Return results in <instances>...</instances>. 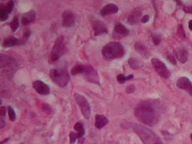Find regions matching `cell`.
Here are the masks:
<instances>
[{"label": "cell", "mask_w": 192, "mask_h": 144, "mask_svg": "<svg viewBox=\"0 0 192 144\" xmlns=\"http://www.w3.org/2000/svg\"><path fill=\"white\" fill-rule=\"evenodd\" d=\"M134 113L139 121L148 125L154 124L155 120V111L149 101H143L140 102L135 108Z\"/></svg>", "instance_id": "obj_1"}, {"label": "cell", "mask_w": 192, "mask_h": 144, "mask_svg": "<svg viewBox=\"0 0 192 144\" xmlns=\"http://www.w3.org/2000/svg\"><path fill=\"white\" fill-rule=\"evenodd\" d=\"M102 54L106 60H114L122 57L125 54V50L121 44L110 42L103 46Z\"/></svg>", "instance_id": "obj_2"}, {"label": "cell", "mask_w": 192, "mask_h": 144, "mask_svg": "<svg viewBox=\"0 0 192 144\" xmlns=\"http://www.w3.org/2000/svg\"><path fill=\"white\" fill-rule=\"evenodd\" d=\"M134 130L144 144H163L153 131L142 125L136 124Z\"/></svg>", "instance_id": "obj_3"}, {"label": "cell", "mask_w": 192, "mask_h": 144, "mask_svg": "<svg viewBox=\"0 0 192 144\" xmlns=\"http://www.w3.org/2000/svg\"><path fill=\"white\" fill-rule=\"evenodd\" d=\"M1 69L2 72L8 77L12 78L19 68V63L14 57L6 54H1Z\"/></svg>", "instance_id": "obj_4"}, {"label": "cell", "mask_w": 192, "mask_h": 144, "mask_svg": "<svg viewBox=\"0 0 192 144\" xmlns=\"http://www.w3.org/2000/svg\"><path fill=\"white\" fill-rule=\"evenodd\" d=\"M49 75L54 83L61 88L66 87L70 80L68 71L63 68L51 69Z\"/></svg>", "instance_id": "obj_5"}, {"label": "cell", "mask_w": 192, "mask_h": 144, "mask_svg": "<svg viewBox=\"0 0 192 144\" xmlns=\"http://www.w3.org/2000/svg\"><path fill=\"white\" fill-rule=\"evenodd\" d=\"M66 51V47L63 36H60L56 39L54 45L52 48L50 60L52 62L59 61Z\"/></svg>", "instance_id": "obj_6"}, {"label": "cell", "mask_w": 192, "mask_h": 144, "mask_svg": "<svg viewBox=\"0 0 192 144\" xmlns=\"http://www.w3.org/2000/svg\"><path fill=\"white\" fill-rule=\"evenodd\" d=\"M74 97L77 104L80 107L83 116L86 120H89L91 116V110L89 103L87 99H86L83 95L78 93H74Z\"/></svg>", "instance_id": "obj_7"}, {"label": "cell", "mask_w": 192, "mask_h": 144, "mask_svg": "<svg viewBox=\"0 0 192 144\" xmlns=\"http://www.w3.org/2000/svg\"><path fill=\"white\" fill-rule=\"evenodd\" d=\"M82 74L85 79L92 83L100 86V77L97 71L91 65H85V69Z\"/></svg>", "instance_id": "obj_8"}, {"label": "cell", "mask_w": 192, "mask_h": 144, "mask_svg": "<svg viewBox=\"0 0 192 144\" xmlns=\"http://www.w3.org/2000/svg\"><path fill=\"white\" fill-rule=\"evenodd\" d=\"M151 63L155 71L162 78L168 79L170 77V72L166 66V65L158 59L154 58L151 60Z\"/></svg>", "instance_id": "obj_9"}, {"label": "cell", "mask_w": 192, "mask_h": 144, "mask_svg": "<svg viewBox=\"0 0 192 144\" xmlns=\"http://www.w3.org/2000/svg\"><path fill=\"white\" fill-rule=\"evenodd\" d=\"M76 17L70 10H66L62 13V25L64 28H70L75 25Z\"/></svg>", "instance_id": "obj_10"}, {"label": "cell", "mask_w": 192, "mask_h": 144, "mask_svg": "<svg viewBox=\"0 0 192 144\" xmlns=\"http://www.w3.org/2000/svg\"><path fill=\"white\" fill-rule=\"evenodd\" d=\"M15 5L14 1H9L7 3L0 4V20L1 21H7L10 13L12 12Z\"/></svg>", "instance_id": "obj_11"}, {"label": "cell", "mask_w": 192, "mask_h": 144, "mask_svg": "<svg viewBox=\"0 0 192 144\" xmlns=\"http://www.w3.org/2000/svg\"><path fill=\"white\" fill-rule=\"evenodd\" d=\"M129 34V29L122 23H117L115 26L112 36L115 39H119L127 37V36H128Z\"/></svg>", "instance_id": "obj_12"}, {"label": "cell", "mask_w": 192, "mask_h": 144, "mask_svg": "<svg viewBox=\"0 0 192 144\" xmlns=\"http://www.w3.org/2000/svg\"><path fill=\"white\" fill-rule=\"evenodd\" d=\"M33 88L41 95H48L51 92L49 86L40 80H37L33 83Z\"/></svg>", "instance_id": "obj_13"}, {"label": "cell", "mask_w": 192, "mask_h": 144, "mask_svg": "<svg viewBox=\"0 0 192 144\" xmlns=\"http://www.w3.org/2000/svg\"><path fill=\"white\" fill-rule=\"evenodd\" d=\"M177 86L178 88L186 91L192 96V83L188 78L185 77L179 78L177 80Z\"/></svg>", "instance_id": "obj_14"}, {"label": "cell", "mask_w": 192, "mask_h": 144, "mask_svg": "<svg viewBox=\"0 0 192 144\" xmlns=\"http://www.w3.org/2000/svg\"><path fill=\"white\" fill-rule=\"evenodd\" d=\"M93 29L95 36L107 35L108 30L106 25L100 20H96L93 23Z\"/></svg>", "instance_id": "obj_15"}, {"label": "cell", "mask_w": 192, "mask_h": 144, "mask_svg": "<svg viewBox=\"0 0 192 144\" xmlns=\"http://www.w3.org/2000/svg\"><path fill=\"white\" fill-rule=\"evenodd\" d=\"M119 8L114 3H109L102 8L100 10V15L105 17L107 16L115 14L117 13Z\"/></svg>", "instance_id": "obj_16"}, {"label": "cell", "mask_w": 192, "mask_h": 144, "mask_svg": "<svg viewBox=\"0 0 192 144\" xmlns=\"http://www.w3.org/2000/svg\"><path fill=\"white\" fill-rule=\"evenodd\" d=\"M23 44L24 43L21 39H18L14 36H10L4 39L2 45L4 48H10Z\"/></svg>", "instance_id": "obj_17"}, {"label": "cell", "mask_w": 192, "mask_h": 144, "mask_svg": "<svg viewBox=\"0 0 192 144\" xmlns=\"http://www.w3.org/2000/svg\"><path fill=\"white\" fill-rule=\"evenodd\" d=\"M36 19V11L34 10H31L23 14L22 17L21 23L24 26H27L31 23H34Z\"/></svg>", "instance_id": "obj_18"}, {"label": "cell", "mask_w": 192, "mask_h": 144, "mask_svg": "<svg viewBox=\"0 0 192 144\" xmlns=\"http://www.w3.org/2000/svg\"><path fill=\"white\" fill-rule=\"evenodd\" d=\"M174 53L179 61L182 63H185L189 57V53L187 50L183 48H176L174 50Z\"/></svg>", "instance_id": "obj_19"}, {"label": "cell", "mask_w": 192, "mask_h": 144, "mask_svg": "<svg viewBox=\"0 0 192 144\" xmlns=\"http://www.w3.org/2000/svg\"><path fill=\"white\" fill-rule=\"evenodd\" d=\"M141 15L142 13L139 9H134L128 17V23L131 25H134L138 24L140 19Z\"/></svg>", "instance_id": "obj_20"}, {"label": "cell", "mask_w": 192, "mask_h": 144, "mask_svg": "<svg viewBox=\"0 0 192 144\" xmlns=\"http://www.w3.org/2000/svg\"><path fill=\"white\" fill-rule=\"evenodd\" d=\"M108 123L107 118L104 115L96 114L95 116V125L98 129H102Z\"/></svg>", "instance_id": "obj_21"}, {"label": "cell", "mask_w": 192, "mask_h": 144, "mask_svg": "<svg viewBox=\"0 0 192 144\" xmlns=\"http://www.w3.org/2000/svg\"><path fill=\"white\" fill-rule=\"evenodd\" d=\"M134 49L137 53H138L145 58H148L151 54L149 49L146 46L140 42H136L134 44Z\"/></svg>", "instance_id": "obj_22"}, {"label": "cell", "mask_w": 192, "mask_h": 144, "mask_svg": "<svg viewBox=\"0 0 192 144\" xmlns=\"http://www.w3.org/2000/svg\"><path fill=\"white\" fill-rule=\"evenodd\" d=\"M74 129L75 130L79 139H81L85 136V133H86L85 129L84 128L83 124L81 122H77V123L74 125Z\"/></svg>", "instance_id": "obj_23"}, {"label": "cell", "mask_w": 192, "mask_h": 144, "mask_svg": "<svg viewBox=\"0 0 192 144\" xmlns=\"http://www.w3.org/2000/svg\"><path fill=\"white\" fill-rule=\"evenodd\" d=\"M85 65L77 64L74 65L72 68L71 69L70 73L72 76H76L80 74H82L85 69Z\"/></svg>", "instance_id": "obj_24"}, {"label": "cell", "mask_w": 192, "mask_h": 144, "mask_svg": "<svg viewBox=\"0 0 192 144\" xmlns=\"http://www.w3.org/2000/svg\"><path fill=\"white\" fill-rule=\"evenodd\" d=\"M8 111L9 120L11 121H15L16 120V115L15 111L14 109L11 106H9L8 107Z\"/></svg>", "instance_id": "obj_25"}, {"label": "cell", "mask_w": 192, "mask_h": 144, "mask_svg": "<svg viewBox=\"0 0 192 144\" xmlns=\"http://www.w3.org/2000/svg\"><path fill=\"white\" fill-rule=\"evenodd\" d=\"M19 20H18V16H15L13 20L12 21V22L10 23V27L12 29V30L13 32H15L16 31L18 30V27H19Z\"/></svg>", "instance_id": "obj_26"}, {"label": "cell", "mask_w": 192, "mask_h": 144, "mask_svg": "<svg viewBox=\"0 0 192 144\" xmlns=\"http://www.w3.org/2000/svg\"><path fill=\"white\" fill-rule=\"evenodd\" d=\"M128 64L131 68L133 69H137L140 67L138 60L134 57H131L128 61Z\"/></svg>", "instance_id": "obj_27"}, {"label": "cell", "mask_w": 192, "mask_h": 144, "mask_svg": "<svg viewBox=\"0 0 192 144\" xmlns=\"http://www.w3.org/2000/svg\"><path fill=\"white\" fill-rule=\"evenodd\" d=\"M177 35L179 36V38L182 39H184L185 38V31L184 30V29L182 25H179L178 27V29H177Z\"/></svg>", "instance_id": "obj_28"}, {"label": "cell", "mask_w": 192, "mask_h": 144, "mask_svg": "<svg viewBox=\"0 0 192 144\" xmlns=\"http://www.w3.org/2000/svg\"><path fill=\"white\" fill-rule=\"evenodd\" d=\"M30 35H31V33H30V31L29 29H26V30H24L23 37L21 38V39L23 40L24 44L29 40V39L30 36Z\"/></svg>", "instance_id": "obj_29"}, {"label": "cell", "mask_w": 192, "mask_h": 144, "mask_svg": "<svg viewBox=\"0 0 192 144\" xmlns=\"http://www.w3.org/2000/svg\"><path fill=\"white\" fill-rule=\"evenodd\" d=\"M136 91V87H135V85L133 84H131L128 85L127 88H126V93H128V94H130L132 93L133 92H134Z\"/></svg>", "instance_id": "obj_30"}, {"label": "cell", "mask_w": 192, "mask_h": 144, "mask_svg": "<svg viewBox=\"0 0 192 144\" xmlns=\"http://www.w3.org/2000/svg\"><path fill=\"white\" fill-rule=\"evenodd\" d=\"M117 80L119 83H124L127 81V77H125L122 74H119L117 76Z\"/></svg>", "instance_id": "obj_31"}, {"label": "cell", "mask_w": 192, "mask_h": 144, "mask_svg": "<svg viewBox=\"0 0 192 144\" xmlns=\"http://www.w3.org/2000/svg\"><path fill=\"white\" fill-rule=\"evenodd\" d=\"M167 59L173 65H176L177 64V62H176V60H175V57L172 54H168L167 56Z\"/></svg>", "instance_id": "obj_32"}, {"label": "cell", "mask_w": 192, "mask_h": 144, "mask_svg": "<svg viewBox=\"0 0 192 144\" xmlns=\"http://www.w3.org/2000/svg\"><path fill=\"white\" fill-rule=\"evenodd\" d=\"M153 42H154V44L155 45H158L160 43V41H161V39L157 36H154L153 37Z\"/></svg>", "instance_id": "obj_33"}, {"label": "cell", "mask_w": 192, "mask_h": 144, "mask_svg": "<svg viewBox=\"0 0 192 144\" xmlns=\"http://www.w3.org/2000/svg\"><path fill=\"white\" fill-rule=\"evenodd\" d=\"M7 112L6 107L1 106L0 107V115L1 116H4L6 115Z\"/></svg>", "instance_id": "obj_34"}, {"label": "cell", "mask_w": 192, "mask_h": 144, "mask_svg": "<svg viewBox=\"0 0 192 144\" xmlns=\"http://www.w3.org/2000/svg\"><path fill=\"white\" fill-rule=\"evenodd\" d=\"M183 10L185 13H192V6H184L183 8Z\"/></svg>", "instance_id": "obj_35"}, {"label": "cell", "mask_w": 192, "mask_h": 144, "mask_svg": "<svg viewBox=\"0 0 192 144\" xmlns=\"http://www.w3.org/2000/svg\"><path fill=\"white\" fill-rule=\"evenodd\" d=\"M149 19H150L149 16L148 15L143 16L142 17V18L141 19V22L142 23H148V22L149 21Z\"/></svg>", "instance_id": "obj_36"}, {"label": "cell", "mask_w": 192, "mask_h": 144, "mask_svg": "<svg viewBox=\"0 0 192 144\" xmlns=\"http://www.w3.org/2000/svg\"><path fill=\"white\" fill-rule=\"evenodd\" d=\"M43 106H44L45 107H46V109H45V108H44V110H45V111H46L48 114H49L50 112H52V109H51V107L49 106V105H48V104H45V105H44Z\"/></svg>", "instance_id": "obj_37"}, {"label": "cell", "mask_w": 192, "mask_h": 144, "mask_svg": "<svg viewBox=\"0 0 192 144\" xmlns=\"http://www.w3.org/2000/svg\"><path fill=\"white\" fill-rule=\"evenodd\" d=\"M6 125V122L4 121V120H3L2 118L0 119V128L2 129L3 127H4Z\"/></svg>", "instance_id": "obj_38"}, {"label": "cell", "mask_w": 192, "mask_h": 144, "mask_svg": "<svg viewBox=\"0 0 192 144\" xmlns=\"http://www.w3.org/2000/svg\"><path fill=\"white\" fill-rule=\"evenodd\" d=\"M189 28L190 30H192V20H190L189 22Z\"/></svg>", "instance_id": "obj_39"}, {"label": "cell", "mask_w": 192, "mask_h": 144, "mask_svg": "<svg viewBox=\"0 0 192 144\" xmlns=\"http://www.w3.org/2000/svg\"><path fill=\"white\" fill-rule=\"evenodd\" d=\"M134 78V76L132 75V74H131L130 76L127 77V80H131V79H132V78Z\"/></svg>", "instance_id": "obj_40"}, {"label": "cell", "mask_w": 192, "mask_h": 144, "mask_svg": "<svg viewBox=\"0 0 192 144\" xmlns=\"http://www.w3.org/2000/svg\"><path fill=\"white\" fill-rule=\"evenodd\" d=\"M8 141V138H7V139H5L4 141H1V144H3V143H6L7 141Z\"/></svg>", "instance_id": "obj_41"}, {"label": "cell", "mask_w": 192, "mask_h": 144, "mask_svg": "<svg viewBox=\"0 0 192 144\" xmlns=\"http://www.w3.org/2000/svg\"><path fill=\"white\" fill-rule=\"evenodd\" d=\"M190 137H191V139H192V134H191V135H190Z\"/></svg>", "instance_id": "obj_42"}, {"label": "cell", "mask_w": 192, "mask_h": 144, "mask_svg": "<svg viewBox=\"0 0 192 144\" xmlns=\"http://www.w3.org/2000/svg\"><path fill=\"white\" fill-rule=\"evenodd\" d=\"M23 144V143H22V144Z\"/></svg>", "instance_id": "obj_43"}]
</instances>
